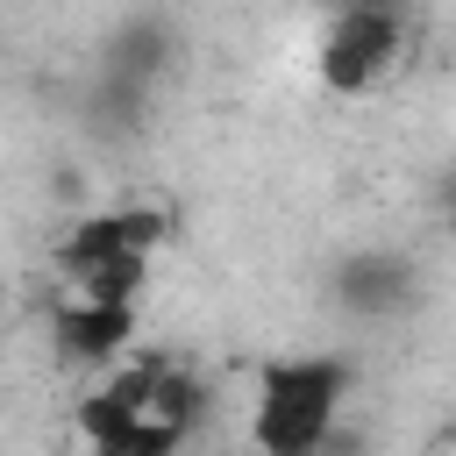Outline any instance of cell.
I'll return each mask as SVG.
<instances>
[{"label":"cell","mask_w":456,"mask_h":456,"mask_svg":"<svg viewBox=\"0 0 456 456\" xmlns=\"http://www.w3.org/2000/svg\"><path fill=\"white\" fill-rule=\"evenodd\" d=\"M406 285H413V264L392 256V249H363L335 271V299L349 314H399L406 306Z\"/></svg>","instance_id":"4"},{"label":"cell","mask_w":456,"mask_h":456,"mask_svg":"<svg viewBox=\"0 0 456 456\" xmlns=\"http://www.w3.org/2000/svg\"><path fill=\"white\" fill-rule=\"evenodd\" d=\"M50 335H57V356H64V363H78V370H114V363L135 349V306H78V299H57Z\"/></svg>","instance_id":"3"},{"label":"cell","mask_w":456,"mask_h":456,"mask_svg":"<svg viewBox=\"0 0 456 456\" xmlns=\"http://www.w3.org/2000/svg\"><path fill=\"white\" fill-rule=\"evenodd\" d=\"M128 428H135V413H128L121 399H107L100 385L78 399V435H86V449H107V442H121Z\"/></svg>","instance_id":"7"},{"label":"cell","mask_w":456,"mask_h":456,"mask_svg":"<svg viewBox=\"0 0 456 456\" xmlns=\"http://www.w3.org/2000/svg\"><path fill=\"white\" fill-rule=\"evenodd\" d=\"M342 392H349V370L335 356H285V363H271L264 385H256V413H249L256 449L264 456H314L321 435L342 413Z\"/></svg>","instance_id":"1"},{"label":"cell","mask_w":456,"mask_h":456,"mask_svg":"<svg viewBox=\"0 0 456 456\" xmlns=\"http://www.w3.org/2000/svg\"><path fill=\"white\" fill-rule=\"evenodd\" d=\"M114 235H121V256H157L171 242V214L164 207H114Z\"/></svg>","instance_id":"6"},{"label":"cell","mask_w":456,"mask_h":456,"mask_svg":"<svg viewBox=\"0 0 456 456\" xmlns=\"http://www.w3.org/2000/svg\"><path fill=\"white\" fill-rule=\"evenodd\" d=\"M0 306H7V285H0Z\"/></svg>","instance_id":"9"},{"label":"cell","mask_w":456,"mask_h":456,"mask_svg":"<svg viewBox=\"0 0 456 456\" xmlns=\"http://www.w3.org/2000/svg\"><path fill=\"white\" fill-rule=\"evenodd\" d=\"M185 449V435H171V428H157V420H135L121 442H107V449H93V456H178Z\"/></svg>","instance_id":"8"},{"label":"cell","mask_w":456,"mask_h":456,"mask_svg":"<svg viewBox=\"0 0 456 456\" xmlns=\"http://www.w3.org/2000/svg\"><path fill=\"white\" fill-rule=\"evenodd\" d=\"M142 278H150L142 256H107V264L78 271L64 299H78V306H135V299H142Z\"/></svg>","instance_id":"5"},{"label":"cell","mask_w":456,"mask_h":456,"mask_svg":"<svg viewBox=\"0 0 456 456\" xmlns=\"http://www.w3.org/2000/svg\"><path fill=\"white\" fill-rule=\"evenodd\" d=\"M406 21L399 7H342L321 36V86L328 93H370L385 78V64L399 57Z\"/></svg>","instance_id":"2"}]
</instances>
